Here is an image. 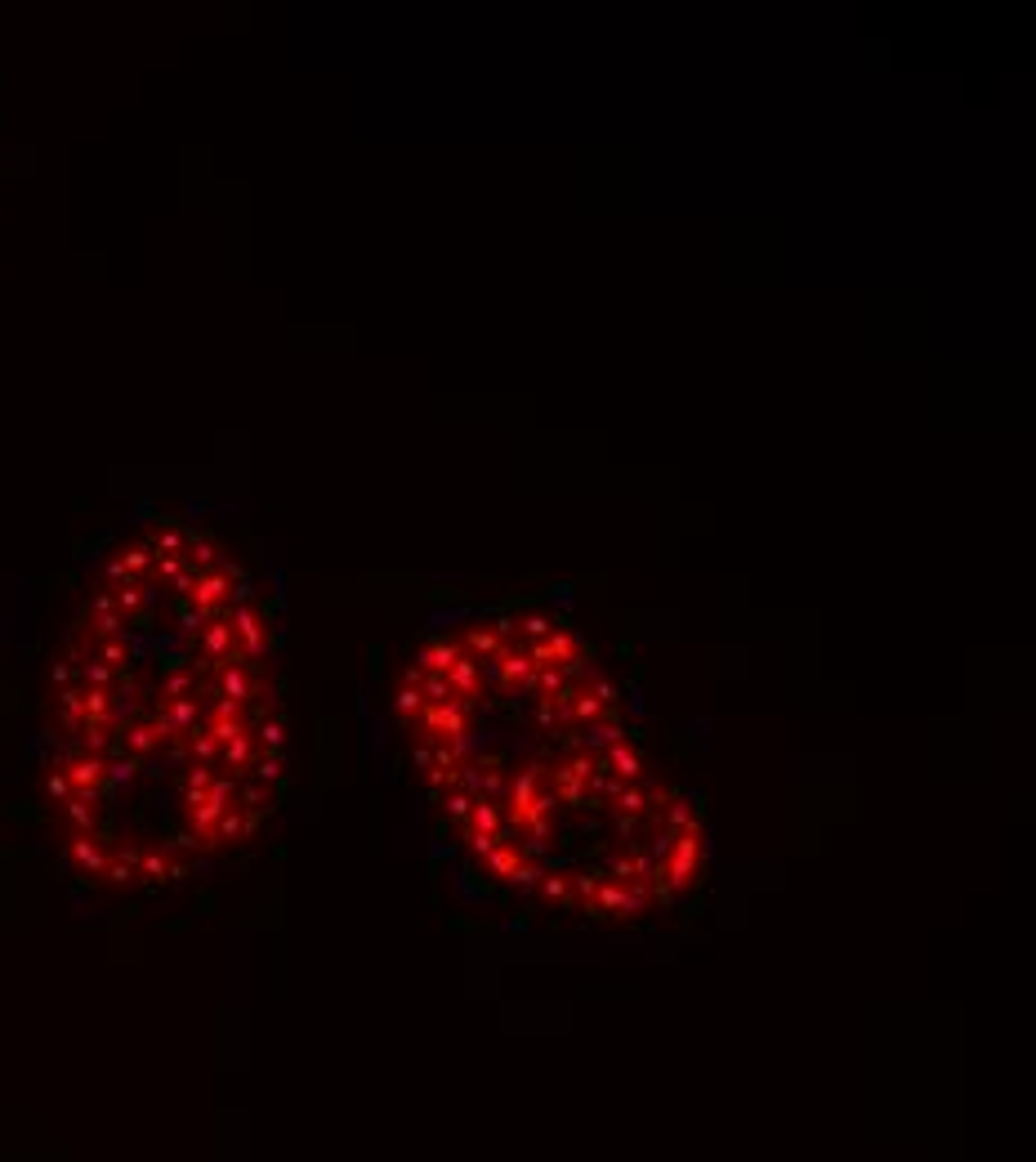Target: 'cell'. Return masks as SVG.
Instances as JSON below:
<instances>
[{
    "mask_svg": "<svg viewBox=\"0 0 1036 1162\" xmlns=\"http://www.w3.org/2000/svg\"><path fill=\"white\" fill-rule=\"evenodd\" d=\"M514 626H518V631H523V635H527V644H536V640H545V635H550V631H554V626H559V622H554V617H550V613H523V617H518V622H514Z\"/></svg>",
    "mask_w": 1036,
    "mask_h": 1162,
    "instance_id": "3957f363",
    "label": "cell"
},
{
    "mask_svg": "<svg viewBox=\"0 0 1036 1162\" xmlns=\"http://www.w3.org/2000/svg\"><path fill=\"white\" fill-rule=\"evenodd\" d=\"M455 658H460V640H429V644H420L416 667L429 671V676H447Z\"/></svg>",
    "mask_w": 1036,
    "mask_h": 1162,
    "instance_id": "7a4b0ae2",
    "label": "cell"
},
{
    "mask_svg": "<svg viewBox=\"0 0 1036 1162\" xmlns=\"http://www.w3.org/2000/svg\"><path fill=\"white\" fill-rule=\"evenodd\" d=\"M45 796L63 858L103 881L152 787L139 890H161L273 814L286 720L273 622L219 537L157 523L107 555L50 671Z\"/></svg>",
    "mask_w": 1036,
    "mask_h": 1162,
    "instance_id": "6da1fadb",
    "label": "cell"
}]
</instances>
